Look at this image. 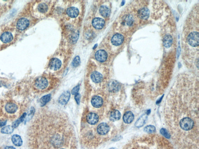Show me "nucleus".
<instances>
[{"mask_svg": "<svg viewBox=\"0 0 199 149\" xmlns=\"http://www.w3.org/2000/svg\"><path fill=\"white\" fill-rule=\"evenodd\" d=\"M67 13L70 17L76 18L79 15V11L76 7H70L67 9Z\"/></svg>", "mask_w": 199, "mask_h": 149, "instance_id": "nucleus-22", "label": "nucleus"}, {"mask_svg": "<svg viewBox=\"0 0 199 149\" xmlns=\"http://www.w3.org/2000/svg\"><path fill=\"white\" fill-rule=\"evenodd\" d=\"M14 128L12 126L7 125L4 127L1 130V132L4 134H9L13 133L14 131Z\"/></svg>", "mask_w": 199, "mask_h": 149, "instance_id": "nucleus-28", "label": "nucleus"}, {"mask_svg": "<svg viewBox=\"0 0 199 149\" xmlns=\"http://www.w3.org/2000/svg\"><path fill=\"white\" fill-rule=\"evenodd\" d=\"M78 37H79V34H77V33H76V34H74L72 37V41L73 42H76L77 41V39H78Z\"/></svg>", "mask_w": 199, "mask_h": 149, "instance_id": "nucleus-35", "label": "nucleus"}, {"mask_svg": "<svg viewBox=\"0 0 199 149\" xmlns=\"http://www.w3.org/2000/svg\"><path fill=\"white\" fill-rule=\"evenodd\" d=\"M110 130L109 125L106 123H100L97 128V131L100 135H105L108 133Z\"/></svg>", "mask_w": 199, "mask_h": 149, "instance_id": "nucleus-5", "label": "nucleus"}, {"mask_svg": "<svg viewBox=\"0 0 199 149\" xmlns=\"http://www.w3.org/2000/svg\"><path fill=\"white\" fill-rule=\"evenodd\" d=\"M91 77L92 81L96 83L101 82L103 79L102 75L97 71L93 72Z\"/></svg>", "mask_w": 199, "mask_h": 149, "instance_id": "nucleus-20", "label": "nucleus"}, {"mask_svg": "<svg viewBox=\"0 0 199 149\" xmlns=\"http://www.w3.org/2000/svg\"><path fill=\"white\" fill-rule=\"evenodd\" d=\"M186 37L187 42L191 47L198 48L199 33L198 31H196V28L194 31H191L188 34H187Z\"/></svg>", "mask_w": 199, "mask_h": 149, "instance_id": "nucleus-1", "label": "nucleus"}, {"mask_svg": "<svg viewBox=\"0 0 199 149\" xmlns=\"http://www.w3.org/2000/svg\"><path fill=\"white\" fill-rule=\"evenodd\" d=\"M51 98V95L49 94L46 95L44 96L41 98L40 102L41 106L43 107L45 105L50 101Z\"/></svg>", "mask_w": 199, "mask_h": 149, "instance_id": "nucleus-27", "label": "nucleus"}, {"mask_svg": "<svg viewBox=\"0 0 199 149\" xmlns=\"http://www.w3.org/2000/svg\"><path fill=\"white\" fill-rule=\"evenodd\" d=\"M95 58L98 61L104 62L107 60L108 54L104 50H100L96 53Z\"/></svg>", "mask_w": 199, "mask_h": 149, "instance_id": "nucleus-9", "label": "nucleus"}, {"mask_svg": "<svg viewBox=\"0 0 199 149\" xmlns=\"http://www.w3.org/2000/svg\"><path fill=\"white\" fill-rule=\"evenodd\" d=\"M105 23V21L103 19L96 18L93 20L92 25L96 29H100L104 26Z\"/></svg>", "mask_w": 199, "mask_h": 149, "instance_id": "nucleus-14", "label": "nucleus"}, {"mask_svg": "<svg viewBox=\"0 0 199 149\" xmlns=\"http://www.w3.org/2000/svg\"><path fill=\"white\" fill-rule=\"evenodd\" d=\"M163 44L166 48H169L172 44L173 39L171 35H165L163 39Z\"/></svg>", "mask_w": 199, "mask_h": 149, "instance_id": "nucleus-24", "label": "nucleus"}, {"mask_svg": "<svg viewBox=\"0 0 199 149\" xmlns=\"http://www.w3.org/2000/svg\"><path fill=\"white\" fill-rule=\"evenodd\" d=\"M12 143L16 146H21L22 145L23 141L20 136L18 134L13 135L12 136Z\"/></svg>", "mask_w": 199, "mask_h": 149, "instance_id": "nucleus-21", "label": "nucleus"}, {"mask_svg": "<svg viewBox=\"0 0 199 149\" xmlns=\"http://www.w3.org/2000/svg\"><path fill=\"white\" fill-rule=\"evenodd\" d=\"M124 37L121 34H117L113 36L111 39L112 44L115 46H119L123 42Z\"/></svg>", "mask_w": 199, "mask_h": 149, "instance_id": "nucleus-7", "label": "nucleus"}, {"mask_svg": "<svg viewBox=\"0 0 199 149\" xmlns=\"http://www.w3.org/2000/svg\"><path fill=\"white\" fill-rule=\"evenodd\" d=\"M79 85H77L76 87L72 89V94L76 95L78 93V92L79 91Z\"/></svg>", "mask_w": 199, "mask_h": 149, "instance_id": "nucleus-33", "label": "nucleus"}, {"mask_svg": "<svg viewBox=\"0 0 199 149\" xmlns=\"http://www.w3.org/2000/svg\"><path fill=\"white\" fill-rule=\"evenodd\" d=\"M99 12L102 16L104 17H107L110 15V11L108 7L102 5L100 8Z\"/></svg>", "mask_w": 199, "mask_h": 149, "instance_id": "nucleus-25", "label": "nucleus"}, {"mask_svg": "<svg viewBox=\"0 0 199 149\" xmlns=\"http://www.w3.org/2000/svg\"><path fill=\"white\" fill-rule=\"evenodd\" d=\"M48 9V6L47 4L44 3H40L37 7V9L40 13H45Z\"/></svg>", "mask_w": 199, "mask_h": 149, "instance_id": "nucleus-29", "label": "nucleus"}, {"mask_svg": "<svg viewBox=\"0 0 199 149\" xmlns=\"http://www.w3.org/2000/svg\"><path fill=\"white\" fill-rule=\"evenodd\" d=\"M81 63L80 57L79 56H76L72 62V66L74 67H77Z\"/></svg>", "mask_w": 199, "mask_h": 149, "instance_id": "nucleus-32", "label": "nucleus"}, {"mask_svg": "<svg viewBox=\"0 0 199 149\" xmlns=\"http://www.w3.org/2000/svg\"><path fill=\"white\" fill-rule=\"evenodd\" d=\"M70 98V92L67 90L65 91L59 97L58 101L61 105H66L69 101Z\"/></svg>", "mask_w": 199, "mask_h": 149, "instance_id": "nucleus-11", "label": "nucleus"}, {"mask_svg": "<svg viewBox=\"0 0 199 149\" xmlns=\"http://www.w3.org/2000/svg\"><path fill=\"white\" fill-rule=\"evenodd\" d=\"M160 133L163 136L166 138H167L170 139V137H171V135H170V133H169L166 129H164V128H162L160 130Z\"/></svg>", "mask_w": 199, "mask_h": 149, "instance_id": "nucleus-31", "label": "nucleus"}, {"mask_svg": "<svg viewBox=\"0 0 199 149\" xmlns=\"http://www.w3.org/2000/svg\"><path fill=\"white\" fill-rule=\"evenodd\" d=\"M13 35L12 33L9 32H5L2 34L1 35V40L4 43H7L10 42L13 40Z\"/></svg>", "mask_w": 199, "mask_h": 149, "instance_id": "nucleus-16", "label": "nucleus"}, {"mask_svg": "<svg viewBox=\"0 0 199 149\" xmlns=\"http://www.w3.org/2000/svg\"><path fill=\"white\" fill-rule=\"evenodd\" d=\"M18 109V107L16 104L9 102L5 106V110L6 112L10 114L15 113Z\"/></svg>", "mask_w": 199, "mask_h": 149, "instance_id": "nucleus-15", "label": "nucleus"}, {"mask_svg": "<svg viewBox=\"0 0 199 149\" xmlns=\"http://www.w3.org/2000/svg\"><path fill=\"white\" fill-rule=\"evenodd\" d=\"M29 21L27 19L21 18L18 21L16 27L20 30H24L29 26Z\"/></svg>", "mask_w": 199, "mask_h": 149, "instance_id": "nucleus-6", "label": "nucleus"}, {"mask_svg": "<svg viewBox=\"0 0 199 149\" xmlns=\"http://www.w3.org/2000/svg\"><path fill=\"white\" fill-rule=\"evenodd\" d=\"M75 99L76 102L78 105H79L80 102L81 95L79 93H77L75 95Z\"/></svg>", "mask_w": 199, "mask_h": 149, "instance_id": "nucleus-34", "label": "nucleus"}, {"mask_svg": "<svg viewBox=\"0 0 199 149\" xmlns=\"http://www.w3.org/2000/svg\"><path fill=\"white\" fill-rule=\"evenodd\" d=\"M143 131L146 133H152L156 132V129L154 125H149L147 126L144 128Z\"/></svg>", "mask_w": 199, "mask_h": 149, "instance_id": "nucleus-30", "label": "nucleus"}, {"mask_svg": "<svg viewBox=\"0 0 199 149\" xmlns=\"http://www.w3.org/2000/svg\"><path fill=\"white\" fill-rule=\"evenodd\" d=\"M50 68L53 70H57L60 68L62 66V62L57 58H53L49 63Z\"/></svg>", "mask_w": 199, "mask_h": 149, "instance_id": "nucleus-10", "label": "nucleus"}, {"mask_svg": "<svg viewBox=\"0 0 199 149\" xmlns=\"http://www.w3.org/2000/svg\"><path fill=\"white\" fill-rule=\"evenodd\" d=\"M35 85L36 88L40 89H44L47 88L48 85L47 79L43 77H40L35 80Z\"/></svg>", "mask_w": 199, "mask_h": 149, "instance_id": "nucleus-3", "label": "nucleus"}, {"mask_svg": "<svg viewBox=\"0 0 199 149\" xmlns=\"http://www.w3.org/2000/svg\"><path fill=\"white\" fill-rule=\"evenodd\" d=\"M138 15L139 18L141 19L147 20L149 17L150 12L148 8L143 7L138 11Z\"/></svg>", "mask_w": 199, "mask_h": 149, "instance_id": "nucleus-13", "label": "nucleus"}, {"mask_svg": "<svg viewBox=\"0 0 199 149\" xmlns=\"http://www.w3.org/2000/svg\"><path fill=\"white\" fill-rule=\"evenodd\" d=\"M135 22V19L132 15H126L123 18L122 24L127 27H131L133 26Z\"/></svg>", "mask_w": 199, "mask_h": 149, "instance_id": "nucleus-4", "label": "nucleus"}, {"mask_svg": "<svg viewBox=\"0 0 199 149\" xmlns=\"http://www.w3.org/2000/svg\"><path fill=\"white\" fill-rule=\"evenodd\" d=\"M163 96H164V95L162 96V97H161V98H160V99H159L158 100V101H157V104H158L160 103V102H161V101H162V98H163Z\"/></svg>", "mask_w": 199, "mask_h": 149, "instance_id": "nucleus-38", "label": "nucleus"}, {"mask_svg": "<svg viewBox=\"0 0 199 149\" xmlns=\"http://www.w3.org/2000/svg\"><path fill=\"white\" fill-rule=\"evenodd\" d=\"M180 49H181V48H180V46H179L178 50V58H179L180 56V53H181V50Z\"/></svg>", "mask_w": 199, "mask_h": 149, "instance_id": "nucleus-39", "label": "nucleus"}, {"mask_svg": "<svg viewBox=\"0 0 199 149\" xmlns=\"http://www.w3.org/2000/svg\"><path fill=\"white\" fill-rule=\"evenodd\" d=\"M150 113H151V110H148L146 112V114L147 115H149L150 114Z\"/></svg>", "mask_w": 199, "mask_h": 149, "instance_id": "nucleus-40", "label": "nucleus"}, {"mask_svg": "<svg viewBox=\"0 0 199 149\" xmlns=\"http://www.w3.org/2000/svg\"><path fill=\"white\" fill-rule=\"evenodd\" d=\"M6 120H4V121H0V128L4 127V126L6 124Z\"/></svg>", "mask_w": 199, "mask_h": 149, "instance_id": "nucleus-36", "label": "nucleus"}, {"mask_svg": "<svg viewBox=\"0 0 199 149\" xmlns=\"http://www.w3.org/2000/svg\"><path fill=\"white\" fill-rule=\"evenodd\" d=\"M194 125V122L193 119L190 117L182 118L179 122L180 127L184 131H191L193 129Z\"/></svg>", "mask_w": 199, "mask_h": 149, "instance_id": "nucleus-2", "label": "nucleus"}, {"mask_svg": "<svg viewBox=\"0 0 199 149\" xmlns=\"http://www.w3.org/2000/svg\"><path fill=\"white\" fill-rule=\"evenodd\" d=\"M148 118V115L146 114L141 115L135 123V126L138 128L143 126L146 122Z\"/></svg>", "mask_w": 199, "mask_h": 149, "instance_id": "nucleus-18", "label": "nucleus"}, {"mask_svg": "<svg viewBox=\"0 0 199 149\" xmlns=\"http://www.w3.org/2000/svg\"><path fill=\"white\" fill-rule=\"evenodd\" d=\"M26 115H27V114H26V113H24L17 120H16V121H15V122H13V123H12V126L14 128H17V127H18V126L20 125V124L21 123L24 122L25 118H26Z\"/></svg>", "mask_w": 199, "mask_h": 149, "instance_id": "nucleus-26", "label": "nucleus"}, {"mask_svg": "<svg viewBox=\"0 0 199 149\" xmlns=\"http://www.w3.org/2000/svg\"><path fill=\"white\" fill-rule=\"evenodd\" d=\"M134 119V115L131 111H127L123 117V120L125 123L130 124L133 121Z\"/></svg>", "mask_w": 199, "mask_h": 149, "instance_id": "nucleus-17", "label": "nucleus"}, {"mask_svg": "<svg viewBox=\"0 0 199 149\" xmlns=\"http://www.w3.org/2000/svg\"><path fill=\"white\" fill-rule=\"evenodd\" d=\"M87 120L88 123L91 125L97 124L99 120V117L95 113H89L87 116Z\"/></svg>", "mask_w": 199, "mask_h": 149, "instance_id": "nucleus-8", "label": "nucleus"}, {"mask_svg": "<svg viewBox=\"0 0 199 149\" xmlns=\"http://www.w3.org/2000/svg\"><path fill=\"white\" fill-rule=\"evenodd\" d=\"M120 85L117 81L110 82L109 84V90L112 92H116L120 89Z\"/></svg>", "mask_w": 199, "mask_h": 149, "instance_id": "nucleus-19", "label": "nucleus"}, {"mask_svg": "<svg viewBox=\"0 0 199 149\" xmlns=\"http://www.w3.org/2000/svg\"><path fill=\"white\" fill-rule=\"evenodd\" d=\"M63 149V148H62V149Z\"/></svg>", "mask_w": 199, "mask_h": 149, "instance_id": "nucleus-41", "label": "nucleus"}, {"mask_svg": "<svg viewBox=\"0 0 199 149\" xmlns=\"http://www.w3.org/2000/svg\"><path fill=\"white\" fill-rule=\"evenodd\" d=\"M4 149H16L14 147L12 146H7L5 147Z\"/></svg>", "mask_w": 199, "mask_h": 149, "instance_id": "nucleus-37", "label": "nucleus"}, {"mask_svg": "<svg viewBox=\"0 0 199 149\" xmlns=\"http://www.w3.org/2000/svg\"><path fill=\"white\" fill-rule=\"evenodd\" d=\"M121 117V114L119 111L114 110L110 113V119L112 121H116L119 120Z\"/></svg>", "mask_w": 199, "mask_h": 149, "instance_id": "nucleus-23", "label": "nucleus"}, {"mask_svg": "<svg viewBox=\"0 0 199 149\" xmlns=\"http://www.w3.org/2000/svg\"><path fill=\"white\" fill-rule=\"evenodd\" d=\"M92 105L96 108L101 107L103 104V99L99 96H94L93 97L91 101Z\"/></svg>", "mask_w": 199, "mask_h": 149, "instance_id": "nucleus-12", "label": "nucleus"}]
</instances>
